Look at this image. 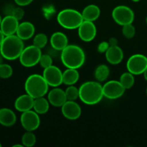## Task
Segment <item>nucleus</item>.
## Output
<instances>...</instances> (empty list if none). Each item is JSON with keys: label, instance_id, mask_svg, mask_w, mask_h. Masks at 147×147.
<instances>
[{"label": "nucleus", "instance_id": "obj_1", "mask_svg": "<svg viewBox=\"0 0 147 147\" xmlns=\"http://www.w3.org/2000/svg\"><path fill=\"white\" fill-rule=\"evenodd\" d=\"M103 96V86L98 82H86L79 88V98L83 103L87 105L97 104Z\"/></svg>", "mask_w": 147, "mask_h": 147}, {"label": "nucleus", "instance_id": "obj_2", "mask_svg": "<svg viewBox=\"0 0 147 147\" xmlns=\"http://www.w3.org/2000/svg\"><path fill=\"white\" fill-rule=\"evenodd\" d=\"M61 61L67 68L78 69L86 61V55L81 47L68 45L61 53Z\"/></svg>", "mask_w": 147, "mask_h": 147}, {"label": "nucleus", "instance_id": "obj_3", "mask_svg": "<svg viewBox=\"0 0 147 147\" xmlns=\"http://www.w3.org/2000/svg\"><path fill=\"white\" fill-rule=\"evenodd\" d=\"M24 42L17 34L6 36L0 46V52L4 59L14 60L19 58L24 50Z\"/></svg>", "mask_w": 147, "mask_h": 147}, {"label": "nucleus", "instance_id": "obj_4", "mask_svg": "<svg viewBox=\"0 0 147 147\" xmlns=\"http://www.w3.org/2000/svg\"><path fill=\"white\" fill-rule=\"evenodd\" d=\"M49 85L42 76L33 74L29 76L24 83V89L27 94L33 98L43 97L48 91Z\"/></svg>", "mask_w": 147, "mask_h": 147}, {"label": "nucleus", "instance_id": "obj_5", "mask_svg": "<svg viewBox=\"0 0 147 147\" xmlns=\"http://www.w3.org/2000/svg\"><path fill=\"white\" fill-rule=\"evenodd\" d=\"M57 22L67 30H74L80 27L84 21L81 13L73 9H65L58 13Z\"/></svg>", "mask_w": 147, "mask_h": 147}, {"label": "nucleus", "instance_id": "obj_6", "mask_svg": "<svg viewBox=\"0 0 147 147\" xmlns=\"http://www.w3.org/2000/svg\"><path fill=\"white\" fill-rule=\"evenodd\" d=\"M42 55L41 49L33 45L24 48L19 58L20 63L24 67H31L40 63Z\"/></svg>", "mask_w": 147, "mask_h": 147}, {"label": "nucleus", "instance_id": "obj_7", "mask_svg": "<svg viewBox=\"0 0 147 147\" xmlns=\"http://www.w3.org/2000/svg\"><path fill=\"white\" fill-rule=\"evenodd\" d=\"M112 17L118 24L124 26L126 24H132L134 20V13L130 7L120 5L113 9Z\"/></svg>", "mask_w": 147, "mask_h": 147}, {"label": "nucleus", "instance_id": "obj_8", "mask_svg": "<svg viewBox=\"0 0 147 147\" xmlns=\"http://www.w3.org/2000/svg\"><path fill=\"white\" fill-rule=\"evenodd\" d=\"M126 67L133 75L143 74L147 67V57L142 54L133 55L127 60Z\"/></svg>", "mask_w": 147, "mask_h": 147}, {"label": "nucleus", "instance_id": "obj_9", "mask_svg": "<svg viewBox=\"0 0 147 147\" xmlns=\"http://www.w3.org/2000/svg\"><path fill=\"white\" fill-rule=\"evenodd\" d=\"M20 122L22 127L28 131H34L40 125V119L39 114L34 111H27L22 113Z\"/></svg>", "mask_w": 147, "mask_h": 147}, {"label": "nucleus", "instance_id": "obj_10", "mask_svg": "<svg viewBox=\"0 0 147 147\" xmlns=\"http://www.w3.org/2000/svg\"><path fill=\"white\" fill-rule=\"evenodd\" d=\"M125 90L126 89L120 81L117 80H110L103 86V96L109 99H117L121 97Z\"/></svg>", "mask_w": 147, "mask_h": 147}, {"label": "nucleus", "instance_id": "obj_11", "mask_svg": "<svg viewBox=\"0 0 147 147\" xmlns=\"http://www.w3.org/2000/svg\"><path fill=\"white\" fill-rule=\"evenodd\" d=\"M42 76L49 86L57 87L63 83V73L60 68L53 65L44 69Z\"/></svg>", "mask_w": 147, "mask_h": 147}, {"label": "nucleus", "instance_id": "obj_12", "mask_svg": "<svg viewBox=\"0 0 147 147\" xmlns=\"http://www.w3.org/2000/svg\"><path fill=\"white\" fill-rule=\"evenodd\" d=\"M78 29L79 37L84 42L92 41L97 34L96 27L93 22L84 20Z\"/></svg>", "mask_w": 147, "mask_h": 147}, {"label": "nucleus", "instance_id": "obj_13", "mask_svg": "<svg viewBox=\"0 0 147 147\" xmlns=\"http://www.w3.org/2000/svg\"><path fill=\"white\" fill-rule=\"evenodd\" d=\"M62 113L68 120H76L81 115V108L75 100H67L62 106Z\"/></svg>", "mask_w": 147, "mask_h": 147}, {"label": "nucleus", "instance_id": "obj_14", "mask_svg": "<svg viewBox=\"0 0 147 147\" xmlns=\"http://www.w3.org/2000/svg\"><path fill=\"white\" fill-rule=\"evenodd\" d=\"M19 24V20H17L15 17L12 15H7L2 19L0 30L5 36L12 35L17 32Z\"/></svg>", "mask_w": 147, "mask_h": 147}, {"label": "nucleus", "instance_id": "obj_15", "mask_svg": "<svg viewBox=\"0 0 147 147\" xmlns=\"http://www.w3.org/2000/svg\"><path fill=\"white\" fill-rule=\"evenodd\" d=\"M47 98L50 104L55 107H62L67 100L65 91L56 87L49 92Z\"/></svg>", "mask_w": 147, "mask_h": 147}, {"label": "nucleus", "instance_id": "obj_16", "mask_svg": "<svg viewBox=\"0 0 147 147\" xmlns=\"http://www.w3.org/2000/svg\"><path fill=\"white\" fill-rule=\"evenodd\" d=\"M34 98L27 93L22 95L16 99L14 102V108L16 110L22 113L32 110L34 106Z\"/></svg>", "mask_w": 147, "mask_h": 147}, {"label": "nucleus", "instance_id": "obj_17", "mask_svg": "<svg viewBox=\"0 0 147 147\" xmlns=\"http://www.w3.org/2000/svg\"><path fill=\"white\" fill-rule=\"evenodd\" d=\"M106 58L111 65H118L123 60V50L119 46H110L106 52Z\"/></svg>", "mask_w": 147, "mask_h": 147}, {"label": "nucleus", "instance_id": "obj_18", "mask_svg": "<svg viewBox=\"0 0 147 147\" xmlns=\"http://www.w3.org/2000/svg\"><path fill=\"white\" fill-rule=\"evenodd\" d=\"M50 44L53 49L62 51L68 45V40L64 33L56 32L53 33L50 37Z\"/></svg>", "mask_w": 147, "mask_h": 147}, {"label": "nucleus", "instance_id": "obj_19", "mask_svg": "<svg viewBox=\"0 0 147 147\" xmlns=\"http://www.w3.org/2000/svg\"><path fill=\"white\" fill-rule=\"evenodd\" d=\"M34 32L35 28L33 24L30 22H24L19 24L16 34L22 40H27L33 37Z\"/></svg>", "mask_w": 147, "mask_h": 147}, {"label": "nucleus", "instance_id": "obj_20", "mask_svg": "<svg viewBox=\"0 0 147 147\" xmlns=\"http://www.w3.org/2000/svg\"><path fill=\"white\" fill-rule=\"evenodd\" d=\"M17 116L13 111L7 108L0 109V124L6 127H10L15 124Z\"/></svg>", "mask_w": 147, "mask_h": 147}, {"label": "nucleus", "instance_id": "obj_21", "mask_svg": "<svg viewBox=\"0 0 147 147\" xmlns=\"http://www.w3.org/2000/svg\"><path fill=\"white\" fill-rule=\"evenodd\" d=\"M81 14L84 20L94 22L100 16V10L97 5L90 4L83 9Z\"/></svg>", "mask_w": 147, "mask_h": 147}, {"label": "nucleus", "instance_id": "obj_22", "mask_svg": "<svg viewBox=\"0 0 147 147\" xmlns=\"http://www.w3.org/2000/svg\"><path fill=\"white\" fill-rule=\"evenodd\" d=\"M79 73L77 69L67 68L63 73V83L67 86L76 84L78 80Z\"/></svg>", "mask_w": 147, "mask_h": 147}, {"label": "nucleus", "instance_id": "obj_23", "mask_svg": "<svg viewBox=\"0 0 147 147\" xmlns=\"http://www.w3.org/2000/svg\"><path fill=\"white\" fill-rule=\"evenodd\" d=\"M50 103L49 100L45 98L44 96L43 97L37 98H34L33 109L39 115L45 114V113H46L48 111L49 108H50Z\"/></svg>", "mask_w": 147, "mask_h": 147}, {"label": "nucleus", "instance_id": "obj_24", "mask_svg": "<svg viewBox=\"0 0 147 147\" xmlns=\"http://www.w3.org/2000/svg\"><path fill=\"white\" fill-rule=\"evenodd\" d=\"M110 70L106 65H100L95 70V78L99 82L105 81L109 76Z\"/></svg>", "mask_w": 147, "mask_h": 147}, {"label": "nucleus", "instance_id": "obj_25", "mask_svg": "<svg viewBox=\"0 0 147 147\" xmlns=\"http://www.w3.org/2000/svg\"><path fill=\"white\" fill-rule=\"evenodd\" d=\"M134 76V75H133L129 71L126 72V73H123L121 76L119 81L126 90V89H130L134 85L135 79Z\"/></svg>", "mask_w": 147, "mask_h": 147}, {"label": "nucleus", "instance_id": "obj_26", "mask_svg": "<svg viewBox=\"0 0 147 147\" xmlns=\"http://www.w3.org/2000/svg\"><path fill=\"white\" fill-rule=\"evenodd\" d=\"M36 141H37L36 136L32 133V131H27V132L24 133L22 137V143L24 146H33L35 144Z\"/></svg>", "mask_w": 147, "mask_h": 147}, {"label": "nucleus", "instance_id": "obj_27", "mask_svg": "<svg viewBox=\"0 0 147 147\" xmlns=\"http://www.w3.org/2000/svg\"><path fill=\"white\" fill-rule=\"evenodd\" d=\"M47 43V37L44 33H39L36 34L33 40V45L38 48L42 49L46 46Z\"/></svg>", "mask_w": 147, "mask_h": 147}, {"label": "nucleus", "instance_id": "obj_28", "mask_svg": "<svg viewBox=\"0 0 147 147\" xmlns=\"http://www.w3.org/2000/svg\"><path fill=\"white\" fill-rule=\"evenodd\" d=\"M65 94L67 100H76L79 98V89L73 85L68 86L65 90Z\"/></svg>", "mask_w": 147, "mask_h": 147}, {"label": "nucleus", "instance_id": "obj_29", "mask_svg": "<svg viewBox=\"0 0 147 147\" xmlns=\"http://www.w3.org/2000/svg\"><path fill=\"white\" fill-rule=\"evenodd\" d=\"M12 67L8 64L1 63L0 65V78L7 79L12 76Z\"/></svg>", "mask_w": 147, "mask_h": 147}, {"label": "nucleus", "instance_id": "obj_30", "mask_svg": "<svg viewBox=\"0 0 147 147\" xmlns=\"http://www.w3.org/2000/svg\"><path fill=\"white\" fill-rule=\"evenodd\" d=\"M122 33L126 38L131 39L134 37L135 33H136V29L132 24H126V25L123 26Z\"/></svg>", "mask_w": 147, "mask_h": 147}, {"label": "nucleus", "instance_id": "obj_31", "mask_svg": "<svg viewBox=\"0 0 147 147\" xmlns=\"http://www.w3.org/2000/svg\"><path fill=\"white\" fill-rule=\"evenodd\" d=\"M39 63L41 65V67L45 69L46 67H50V66L53 65V59H52L51 56H50L49 55H42Z\"/></svg>", "mask_w": 147, "mask_h": 147}, {"label": "nucleus", "instance_id": "obj_32", "mask_svg": "<svg viewBox=\"0 0 147 147\" xmlns=\"http://www.w3.org/2000/svg\"><path fill=\"white\" fill-rule=\"evenodd\" d=\"M11 15L15 17L17 20H21L24 15V11L21 7H14Z\"/></svg>", "mask_w": 147, "mask_h": 147}, {"label": "nucleus", "instance_id": "obj_33", "mask_svg": "<svg viewBox=\"0 0 147 147\" xmlns=\"http://www.w3.org/2000/svg\"><path fill=\"white\" fill-rule=\"evenodd\" d=\"M109 47H110V45H109V42H100V44L98 45L97 50L98 51V53H106V52L107 51L108 49L109 48Z\"/></svg>", "mask_w": 147, "mask_h": 147}, {"label": "nucleus", "instance_id": "obj_34", "mask_svg": "<svg viewBox=\"0 0 147 147\" xmlns=\"http://www.w3.org/2000/svg\"><path fill=\"white\" fill-rule=\"evenodd\" d=\"M33 1V0H14V2L20 7H24L29 5Z\"/></svg>", "mask_w": 147, "mask_h": 147}, {"label": "nucleus", "instance_id": "obj_35", "mask_svg": "<svg viewBox=\"0 0 147 147\" xmlns=\"http://www.w3.org/2000/svg\"><path fill=\"white\" fill-rule=\"evenodd\" d=\"M14 9V7H13L12 5H11V4H8V5H7L5 7H4V14H6V16L11 15Z\"/></svg>", "mask_w": 147, "mask_h": 147}, {"label": "nucleus", "instance_id": "obj_36", "mask_svg": "<svg viewBox=\"0 0 147 147\" xmlns=\"http://www.w3.org/2000/svg\"><path fill=\"white\" fill-rule=\"evenodd\" d=\"M109 45L110 46H116L118 45V40L116 38H114V37H112L110 40H109Z\"/></svg>", "mask_w": 147, "mask_h": 147}, {"label": "nucleus", "instance_id": "obj_37", "mask_svg": "<svg viewBox=\"0 0 147 147\" xmlns=\"http://www.w3.org/2000/svg\"><path fill=\"white\" fill-rule=\"evenodd\" d=\"M6 36L4 35V33L2 32V31H1V30H0V46H1V43H2V42L4 41V38H5Z\"/></svg>", "mask_w": 147, "mask_h": 147}, {"label": "nucleus", "instance_id": "obj_38", "mask_svg": "<svg viewBox=\"0 0 147 147\" xmlns=\"http://www.w3.org/2000/svg\"><path fill=\"white\" fill-rule=\"evenodd\" d=\"M144 78H145V80H146L147 81V67H146V70H145V71L144 72Z\"/></svg>", "mask_w": 147, "mask_h": 147}, {"label": "nucleus", "instance_id": "obj_39", "mask_svg": "<svg viewBox=\"0 0 147 147\" xmlns=\"http://www.w3.org/2000/svg\"><path fill=\"white\" fill-rule=\"evenodd\" d=\"M3 59H4V57H3V55H1V52H0V65H1V63H3Z\"/></svg>", "mask_w": 147, "mask_h": 147}, {"label": "nucleus", "instance_id": "obj_40", "mask_svg": "<svg viewBox=\"0 0 147 147\" xmlns=\"http://www.w3.org/2000/svg\"><path fill=\"white\" fill-rule=\"evenodd\" d=\"M1 21H2V19H1V16H0V25H1Z\"/></svg>", "mask_w": 147, "mask_h": 147}, {"label": "nucleus", "instance_id": "obj_41", "mask_svg": "<svg viewBox=\"0 0 147 147\" xmlns=\"http://www.w3.org/2000/svg\"><path fill=\"white\" fill-rule=\"evenodd\" d=\"M133 1H134V2H138V1H139V0H132Z\"/></svg>", "mask_w": 147, "mask_h": 147}, {"label": "nucleus", "instance_id": "obj_42", "mask_svg": "<svg viewBox=\"0 0 147 147\" xmlns=\"http://www.w3.org/2000/svg\"><path fill=\"white\" fill-rule=\"evenodd\" d=\"M146 24H147V17H146Z\"/></svg>", "mask_w": 147, "mask_h": 147}, {"label": "nucleus", "instance_id": "obj_43", "mask_svg": "<svg viewBox=\"0 0 147 147\" xmlns=\"http://www.w3.org/2000/svg\"><path fill=\"white\" fill-rule=\"evenodd\" d=\"M146 95H147V88H146Z\"/></svg>", "mask_w": 147, "mask_h": 147}, {"label": "nucleus", "instance_id": "obj_44", "mask_svg": "<svg viewBox=\"0 0 147 147\" xmlns=\"http://www.w3.org/2000/svg\"><path fill=\"white\" fill-rule=\"evenodd\" d=\"M1 144H0V147H1Z\"/></svg>", "mask_w": 147, "mask_h": 147}]
</instances>
